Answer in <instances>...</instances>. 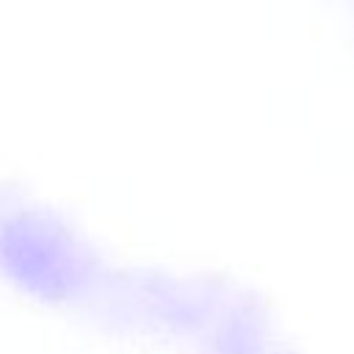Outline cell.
I'll list each match as a JSON object with an SVG mask.
<instances>
[]
</instances>
